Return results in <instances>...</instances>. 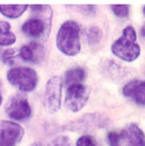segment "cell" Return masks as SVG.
Segmentation results:
<instances>
[{
    "instance_id": "52a82bcc",
    "label": "cell",
    "mask_w": 145,
    "mask_h": 146,
    "mask_svg": "<svg viewBox=\"0 0 145 146\" xmlns=\"http://www.w3.org/2000/svg\"><path fill=\"white\" fill-rule=\"evenodd\" d=\"M88 89L83 84H76L67 87L65 104L67 108L74 113H77L84 108L88 100Z\"/></svg>"
},
{
    "instance_id": "30bf717a",
    "label": "cell",
    "mask_w": 145,
    "mask_h": 146,
    "mask_svg": "<svg viewBox=\"0 0 145 146\" xmlns=\"http://www.w3.org/2000/svg\"><path fill=\"white\" fill-rule=\"evenodd\" d=\"M123 95L132 99L135 104L145 106V82L134 79L123 87Z\"/></svg>"
},
{
    "instance_id": "603a6c76",
    "label": "cell",
    "mask_w": 145,
    "mask_h": 146,
    "mask_svg": "<svg viewBox=\"0 0 145 146\" xmlns=\"http://www.w3.org/2000/svg\"><path fill=\"white\" fill-rule=\"evenodd\" d=\"M1 103H2V97H1V94H0V106H1Z\"/></svg>"
},
{
    "instance_id": "9c48e42d",
    "label": "cell",
    "mask_w": 145,
    "mask_h": 146,
    "mask_svg": "<svg viewBox=\"0 0 145 146\" xmlns=\"http://www.w3.org/2000/svg\"><path fill=\"white\" fill-rule=\"evenodd\" d=\"M24 136V128L10 121H0V146H16Z\"/></svg>"
},
{
    "instance_id": "5b68a950",
    "label": "cell",
    "mask_w": 145,
    "mask_h": 146,
    "mask_svg": "<svg viewBox=\"0 0 145 146\" xmlns=\"http://www.w3.org/2000/svg\"><path fill=\"white\" fill-rule=\"evenodd\" d=\"M109 119L103 114L99 113H90L85 114L82 117L76 118L72 122L64 125L63 129L71 132H90L95 128H103L108 125Z\"/></svg>"
},
{
    "instance_id": "44dd1931",
    "label": "cell",
    "mask_w": 145,
    "mask_h": 146,
    "mask_svg": "<svg viewBox=\"0 0 145 146\" xmlns=\"http://www.w3.org/2000/svg\"><path fill=\"white\" fill-rule=\"evenodd\" d=\"M49 146H69V139L66 136H61L53 141Z\"/></svg>"
},
{
    "instance_id": "cb8c5ba5",
    "label": "cell",
    "mask_w": 145,
    "mask_h": 146,
    "mask_svg": "<svg viewBox=\"0 0 145 146\" xmlns=\"http://www.w3.org/2000/svg\"><path fill=\"white\" fill-rule=\"evenodd\" d=\"M30 146H41L40 144H33V145H30Z\"/></svg>"
},
{
    "instance_id": "ac0fdd59",
    "label": "cell",
    "mask_w": 145,
    "mask_h": 146,
    "mask_svg": "<svg viewBox=\"0 0 145 146\" xmlns=\"http://www.w3.org/2000/svg\"><path fill=\"white\" fill-rule=\"evenodd\" d=\"M16 59H17V52L16 49H7L3 54H2V61L7 65H13L16 64Z\"/></svg>"
},
{
    "instance_id": "7402d4cb",
    "label": "cell",
    "mask_w": 145,
    "mask_h": 146,
    "mask_svg": "<svg viewBox=\"0 0 145 146\" xmlns=\"http://www.w3.org/2000/svg\"><path fill=\"white\" fill-rule=\"evenodd\" d=\"M142 36H143V38L145 39V24H144V26L142 27Z\"/></svg>"
},
{
    "instance_id": "e0dca14e",
    "label": "cell",
    "mask_w": 145,
    "mask_h": 146,
    "mask_svg": "<svg viewBox=\"0 0 145 146\" xmlns=\"http://www.w3.org/2000/svg\"><path fill=\"white\" fill-rule=\"evenodd\" d=\"M112 11L116 15L118 18H126L130 15V7L126 5H115L112 6Z\"/></svg>"
},
{
    "instance_id": "ba28073f",
    "label": "cell",
    "mask_w": 145,
    "mask_h": 146,
    "mask_svg": "<svg viewBox=\"0 0 145 146\" xmlns=\"http://www.w3.org/2000/svg\"><path fill=\"white\" fill-rule=\"evenodd\" d=\"M6 114L15 121H25L31 116V107L24 96H12L6 104Z\"/></svg>"
},
{
    "instance_id": "6da1fadb",
    "label": "cell",
    "mask_w": 145,
    "mask_h": 146,
    "mask_svg": "<svg viewBox=\"0 0 145 146\" xmlns=\"http://www.w3.org/2000/svg\"><path fill=\"white\" fill-rule=\"evenodd\" d=\"M31 11L38 13V16L28 19L21 27V30L26 36L31 38L47 39L50 33L51 15L53 11L48 6H31Z\"/></svg>"
},
{
    "instance_id": "8fae6325",
    "label": "cell",
    "mask_w": 145,
    "mask_h": 146,
    "mask_svg": "<svg viewBox=\"0 0 145 146\" xmlns=\"http://www.w3.org/2000/svg\"><path fill=\"white\" fill-rule=\"evenodd\" d=\"M45 48L41 44L33 41L28 45H24L19 50V56L25 61L38 64L45 57Z\"/></svg>"
},
{
    "instance_id": "277c9868",
    "label": "cell",
    "mask_w": 145,
    "mask_h": 146,
    "mask_svg": "<svg viewBox=\"0 0 145 146\" xmlns=\"http://www.w3.org/2000/svg\"><path fill=\"white\" fill-rule=\"evenodd\" d=\"M8 82L21 92H33L38 83L37 73L28 67H15L7 74Z\"/></svg>"
},
{
    "instance_id": "3957f363",
    "label": "cell",
    "mask_w": 145,
    "mask_h": 146,
    "mask_svg": "<svg viewBox=\"0 0 145 146\" xmlns=\"http://www.w3.org/2000/svg\"><path fill=\"white\" fill-rule=\"evenodd\" d=\"M110 50L116 57L124 61L131 62L138 58L141 49L136 41L135 29L132 26H128L123 30L122 36L116 41H114Z\"/></svg>"
},
{
    "instance_id": "8992f818",
    "label": "cell",
    "mask_w": 145,
    "mask_h": 146,
    "mask_svg": "<svg viewBox=\"0 0 145 146\" xmlns=\"http://www.w3.org/2000/svg\"><path fill=\"white\" fill-rule=\"evenodd\" d=\"M61 87H63V82L61 78L58 76L51 77L46 85L44 104H45V108L49 114H55L61 108Z\"/></svg>"
},
{
    "instance_id": "5bb4252c",
    "label": "cell",
    "mask_w": 145,
    "mask_h": 146,
    "mask_svg": "<svg viewBox=\"0 0 145 146\" xmlns=\"http://www.w3.org/2000/svg\"><path fill=\"white\" fill-rule=\"evenodd\" d=\"M27 9V5H0V12L10 19L19 18Z\"/></svg>"
},
{
    "instance_id": "4fadbf2b",
    "label": "cell",
    "mask_w": 145,
    "mask_h": 146,
    "mask_svg": "<svg viewBox=\"0 0 145 146\" xmlns=\"http://www.w3.org/2000/svg\"><path fill=\"white\" fill-rule=\"evenodd\" d=\"M16 42V36L9 23L0 20V46H10Z\"/></svg>"
},
{
    "instance_id": "d6986e66",
    "label": "cell",
    "mask_w": 145,
    "mask_h": 146,
    "mask_svg": "<svg viewBox=\"0 0 145 146\" xmlns=\"http://www.w3.org/2000/svg\"><path fill=\"white\" fill-rule=\"evenodd\" d=\"M76 146H97V144L93 139V137H90L88 135H83L77 139Z\"/></svg>"
},
{
    "instance_id": "2e32d148",
    "label": "cell",
    "mask_w": 145,
    "mask_h": 146,
    "mask_svg": "<svg viewBox=\"0 0 145 146\" xmlns=\"http://www.w3.org/2000/svg\"><path fill=\"white\" fill-rule=\"evenodd\" d=\"M102 38V31L97 27H92L87 31V40L90 45H96Z\"/></svg>"
},
{
    "instance_id": "9a60e30c",
    "label": "cell",
    "mask_w": 145,
    "mask_h": 146,
    "mask_svg": "<svg viewBox=\"0 0 145 146\" xmlns=\"http://www.w3.org/2000/svg\"><path fill=\"white\" fill-rule=\"evenodd\" d=\"M85 76L86 74L83 68L80 67L72 68L65 74V84L67 85V87L76 84H82V82L85 79Z\"/></svg>"
},
{
    "instance_id": "7a4b0ae2",
    "label": "cell",
    "mask_w": 145,
    "mask_h": 146,
    "mask_svg": "<svg viewBox=\"0 0 145 146\" xmlns=\"http://www.w3.org/2000/svg\"><path fill=\"white\" fill-rule=\"evenodd\" d=\"M79 25L72 20H68L61 26L57 37L56 46L66 56H76L80 51Z\"/></svg>"
},
{
    "instance_id": "ffe728a7",
    "label": "cell",
    "mask_w": 145,
    "mask_h": 146,
    "mask_svg": "<svg viewBox=\"0 0 145 146\" xmlns=\"http://www.w3.org/2000/svg\"><path fill=\"white\" fill-rule=\"evenodd\" d=\"M109 142V145L110 146H118L120 142L122 141L121 133H117V132H110L107 136Z\"/></svg>"
},
{
    "instance_id": "7c38bea8",
    "label": "cell",
    "mask_w": 145,
    "mask_h": 146,
    "mask_svg": "<svg viewBox=\"0 0 145 146\" xmlns=\"http://www.w3.org/2000/svg\"><path fill=\"white\" fill-rule=\"evenodd\" d=\"M121 137L126 146H145V134L136 124L127 125L121 132Z\"/></svg>"
},
{
    "instance_id": "d4e9b609",
    "label": "cell",
    "mask_w": 145,
    "mask_h": 146,
    "mask_svg": "<svg viewBox=\"0 0 145 146\" xmlns=\"http://www.w3.org/2000/svg\"><path fill=\"white\" fill-rule=\"evenodd\" d=\"M143 13L145 15V6H144V8H143Z\"/></svg>"
}]
</instances>
